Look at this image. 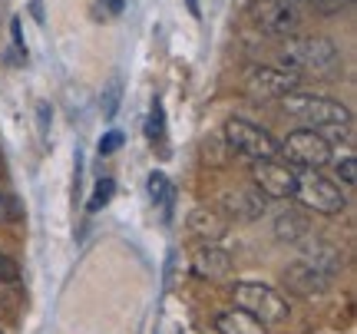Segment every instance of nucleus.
I'll use <instances>...</instances> for the list:
<instances>
[{
	"label": "nucleus",
	"mask_w": 357,
	"mask_h": 334,
	"mask_svg": "<svg viewBox=\"0 0 357 334\" xmlns=\"http://www.w3.org/2000/svg\"><path fill=\"white\" fill-rule=\"evenodd\" d=\"M278 146H281V153L288 155V162L305 166V169H321L334 159L331 139H328L324 132H318L314 126L294 129V132H288L284 142H278Z\"/></svg>",
	"instance_id": "nucleus-6"
},
{
	"label": "nucleus",
	"mask_w": 357,
	"mask_h": 334,
	"mask_svg": "<svg viewBox=\"0 0 357 334\" xmlns=\"http://www.w3.org/2000/svg\"><path fill=\"white\" fill-rule=\"evenodd\" d=\"M268 208V199L258 192L255 185H242L235 192H225L222 199V212H229L225 219H235V222H258L265 215Z\"/></svg>",
	"instance_id": "nucleus-11"
},
{
	"label": "nucleus",
	"mask_w": 357,
	"mask_h": 334,
	"mask_svg": "<svg viewBox=\"0 0 357 334\" xmlns=\"http://www.w3.org/2000/svg\"><path fill=\"white\" fill-rule=\"evenodd\" d=\"M102 3V17H119L123 13V0H96Z\"/></svg>",
	"instance_id": "nucleus-24"
},
{
	"label": "nucleus",
	"mask_w": 357,
	"mask_h": 334,
	"mask_svg": "<svg viewBox=\"0 0 357 334\" xmlns=\"http://www.w3.org/2000/svg\"><path fill=\"white\" fill-rule=\"evenodd\" d=\"M0 334H3V328H0Z\"/></svg>",
	"instance_id": "nucleus-28"
},
{
	"label": "nucleus",
	"mask_w": 357,
	"mask_h": 334,
	"mask_svg": "<svg viewBox=\"0 0 357 334\" xmlns=\"http://www.w3.org/2000/svg\"><path fill=\"white\" fill-rule=\"evenodd\" d=\"M113 192H116V182L113 179H100V182H96V189H93V195H89V212H100L102 206H109Z\"/></svg>",
	"instance_id": "nucleus-18"
},
{
	"label": "nucleus",
	"mask_w": 357,
	"mask_h": 334,
	"mask_svg": "<svg viewBox=\"0 0 357 334\" xmlns=\"http://www.w3.org/2000/svg\"><path fill=\"white\" fill-rule=\"evenodd\" d=\"M146 132H149V139H159L162 136V103L155 100L153 109H149V126H146Z\"/></svg>",
	"instance_id": "nucleus-19"
},
{
	"label": "nucleus",
	"mask_w": 357,
	"mask_h": 334,
	"mask_svg": "<svg viewBox=\"0 0 357 334\" xmlns=\"http://www.w3.org/2000/svg\"><path fill=\"white\" fill-rule=\"evenodd\" d=\"M222 136H225L231 153L245 155V159H271V155L281 153L278 139H275L268 129L248 123V119H229V123L222 126Z\"/></svg>",
	"instance_id": "nucleus-5"
},
{
	"label": "nucleus",
	"mask_w": 357,
	"mask_h": 334,
	"mask_svg": "<svg viewBox=\"0 0 357 334\" xmlns=\"http://www.w3.org/2000/svg\"><path fill=\"white\" fill-rule=\"evenodd\" d=\"M215 331L218 334H268L265 324L255 314H248L242 308H229L215 314Z\"/></svg>",
	"instance_id": "nucleus-14"
},
{
	"label": "nucleus",
	"mask_w": 357,
	"mask_h": 334,
	"mask_svg": "<svg viewBox=\"0 0 357 334\" xmlns=\"http://www.w3.org/2000/svg\"><path fill=\"white\" fill-rule=\"evenodd\" d=\"M119 146H123V132H106V136L100 139V153L109 155V153H116Z\"/></svg>",
	"instance_id": "nucleus-22"
},
{
	"label": "nucleus",
	"mask_w": 357,
	"mask_h": 334,
	"mask_svg": "<svg viewBox=\"0 0 357 334\" xmlns=\"http://www.w3.org/2000/svg\"><path fill=\"white\" fill-rule=\"evenodd\" d=\"M146 192H149V199H153L155 206H162V208H169L172 206V182H169V176L166 172H159V169H153L149 172V179H146Z\"/></svg>",
	"instance_id": "nucleus-17"
},
{
	"label": "nucleus",
	"mask_w": 357,
	"mask_h": 334,
	"mask_svg": "<svg viewBox=\"0 0 357 334\" xmlns=\"http://www.w3.org/2000/svg\"><path fill=\"white\" fill-rule=\"evenodd\" d=\"M298 90V77L288 70H275V66H252L245 73V93L252 100H281L284 93Z\"/></svg>",
	"instance_id": "nucleus-9"
},
{
	"label": "nucleus",
	"mask_w": 357,
	"mask_h": 334,
	"mask_svg": "<svg viewBox=\"0 0 357 334\" xmlns=\"http://www.w3.org/2000/svg\"><path fill=\"white\" fill-rule=\"evenodd\" d=\"M281 106L291 116H298V119L314 123L318 129H351V123H354V113L344 103L328 100V96H314V93L291 90L281 96Z\"/></svg>",
	"instance_id": "nucleus-2"
},
{
	"label": "nucleus",
	"mask_w": 357,
	"mask_h": 334,
	"mask_svg": "<svg viewBox=\"0 0 357 334\" xmlns=\"http://www.w3.org/2000/svg\"><path fill=\"white\" fill-rule=\"evenodd\" d=\"M166 284H169V288H172V284H176V252H172V255H169V268H166Z\"/></svg>",
	"instance_id": "nucleus-25"
},
{
	"label": "nucleus",
	"mask_w": 357,
	"mask_h": 334,
	"mask_svg": "<svg viewBox=\"0 0 357 334\" xmlns=\"http://www.w3.org/2000/svg\"><path fill=\"white\" fill-rule=\"evenodd\" d=\"M231 298H235V308L255 314L261 324H281V321H288V314H291L288 301L275 288H268L261 282H235Z\"/></svg>",
	"instance_id": "nucleus-4"
},
{
	"label": "nucleus",
	"mask_w": 357,
	"mask_h": 334,
	"mask_svg": "<svg viewBox=\"0 0 357 334\" xmlns=\"http://www.w3.org/2000/svg\"><path fill=\"white\" fill-rule=\"evenodd\" d=\"M318 10H324V13H334V10H341V7H347L351 0H311Z\"/></svg>",
	"instance_id": "nucleus-23"
},
{
	"label": "nucleus",
	"mask_w": 357,
	"mask_h": 334,
	"mask_svg": "<svg viewBox=\"0 0 357 334\" xmlns=\"http://www.w3.org/2000/svg\"><path fill=\"white\" fill-rule=\"evenodd\" d=\"M20 278V271H17V265H13L7 255H0V284H13Z\"/></svg>",
	"instance_id": "nucleus-21"
},
{
	"label": "nucleus",
	"mask_w": 357,
	"mask_h": 334,
	"mask_svg": "<svg viewBox=\"0 0 357 334\" xmlns=\"http://www.w3.org/2000/svg\"><path fill=\"white\" fill-rule=\"evenodd\" d=\"M192 271H195L199 278H208V282L225 278L231 271V255L225 248H218L215 242H205L202 248L192 255Z\"/></svg>",
	"instance_id": "nucleus-13"
},
{
	"label": "nucleus",
	"mask_w": 357,
	"mask_h": 334,
	"mask_svg": "<svg viewBox=\"0 0 357 334\" xmlns=\"http://www.w3.org/2000/svg\"><path fill=\"white\" fill-rule=\"evenodd\" d=\"M252 182L265 199H291L294 182H298V169L281 162L278 155L271 159H252Z\"/></svg>",
	"instance_id": "nucleus-7"
},
{
	"label": "nucleus",
	"mask_w": 357,
	"mask_h": 334,
	"mask_svg": "<svg viewBox=\"0 0 357 334\" xmlns=\"http://www.w3.org/2000/svg\"><path fill=\"white\" fill-rule=\"evenodd\" d=\"M281 278H284V284L291 288L294 295H301V298H318V295H324L328 284H331V278H328L321 268H314L311 261H305V258L291 261Z\"/></svg>",
	"instance_id": "nucleus-10"
},
{
	"label": "nucleus",
	"mask_w": 357,
	"mask_h": 334,
	"mask_svg": "<svg viewBox=\"0 0 357 334\" xmlns=\"http://www.w3.org/2000/svg\"><path fill=\"white\" fill-rule=\"evenodd\" d=\"M40 129H43V132H47V103H40Z\"/></svg>",
	"instance_id": "nucleus-26"
},
{
	"label": "nucleus",
	"mask_w": 357,
	"mask_h": 334,
	"mask_svg": "<svg viewBox=\"0 0 357 334\" xmlns=\"http://www.w3.org/2000/svg\"><path fill=\"white\" fill-rule=\"evenodd\" d=\"M189 229L192 235H199L202 242H222L229 235V219L222 208H208V206H199L189 212Z\"/></svg>",
	"instance_id": "nucleus-12"
},
{
	"label": "nucleus",
	"mask_w": 357,
	"mask_h": 334,
	"mask_svg": "<svg viewBox=\"0 0 357 334\" xmlns=\"http://www.w3.org/2000/svg\"><path fill=\"white\" fill-rule=\"evenodd\" d=\"M305 261H311L314 268H321L328 278H334L337 271L344 268V258H341V248L331 242H311V252H307Z\"/></svg>",
	"instance_id": "nucleus-15"
},
{
	"label": "nucleus",
	"mask_w": 357,
	"mask_h": 334,
	"mask_svg": "<svg viewBox=\"0 0 357 334\" xmlns=\"http://www.w3.org/2000/svg\"><path fill=\"white\" fill-rule=\"evenodd\" d=\"M307 235H311V222L301 212H294V208L281 212L275 219V238H281V242H301Z\"/></svg>",
	"instance_id": "nucleus-16"
},
{
	"label": "nucleus",
	"mask_w": 357,
	"mask_h": 334,
	"mask_svg": "<svg viewBox=\"0 0 357 334\" xmlns=\"http://www.w3.org/2000/svg\"><path fill=\"white\" fill-rule=\"evenodd\" d=\"M357 166H354V155H344V159H337V176H341V182H347V185H354L357 182Z\"/></svg>",
	"instance_id": "nucleus-20"
},
{
	"label": "nucleus",
	"mask_w": 357,
	"mask_h": 334,
	"mask_svg": "<svg viewBox=\"0 0 357 334\" xmlns=\"http://www.w3.org/2000/svg\"><path fill=\"white\" fill-rule=\"evenodd\" d=\"M291 199L301 202L305 208H311V212H318V215H337V212H344V206H347V195L341 192V185L331 182L328 176H321L318 169L298 172Z\"/></svg>",
	"instance_id": "nucleus-3"
},
{
	"label": "nucleus",
	"mask_w": 357,
	"mask_h": 334,
	"mask_svg": "<svg viewBox=\"0 0 357 334\" xmlns=\"http://www.w3.org/2000/svg\"><path fill=\"white\" fill-rule=\"evenodd\" d=\"M278 60L288 66V73L301 77V73H328L341 63V53L328 37H281Z\"/></svg>",
	"instance_id": "nucleus-1"
},
{
	"label": "nucleus",
	"mask_w": 357,
	"mask_h": 334,
	"mask_svg": "<svg viewBox=\"0 0 357 334\" xmlns=\"http://www.w3.org/2000/svg\"><path fill=\"white\" fill-rule=\"evenodd\" d=\"M252 24L268 37H291L298 30V13L288 0H252L248 3Z\"/></svg>",
	"instance_id": "nucleus-8"
},
{
	"label": "nucleus",
	"mask_w": 357,
	"mask_h": 334,
	"mask_svg": "<svg viewBox=\"0 0 357 334\" xmlns=\"http://www.w3.org/2000/svg\"><path fill=\"white\" fill-rule=\"evenodd\" d=\"M189 7H192V13H199V7H195V0H189Z\"/></svg>",
	"instance_id": "nucleus-27"
}]
</instances>
